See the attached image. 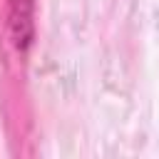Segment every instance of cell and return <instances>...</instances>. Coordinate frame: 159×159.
<instances>
[{"mask_svg": "<svg viewBox=\"0 0 159 159\" xmlns=\"http://www.w3.org/2000/svg\"><path fill=\"white\" fill-rule=\"evenodd\" d=\"M35 0H7L5 5V25H7V37L12 47L25 55L32 47L35 40Z\"/></svg>", "mask_w": 159, "mask_h": 159, "instance_id": "6da1fadb", "label": "cell"}]
</instances>
